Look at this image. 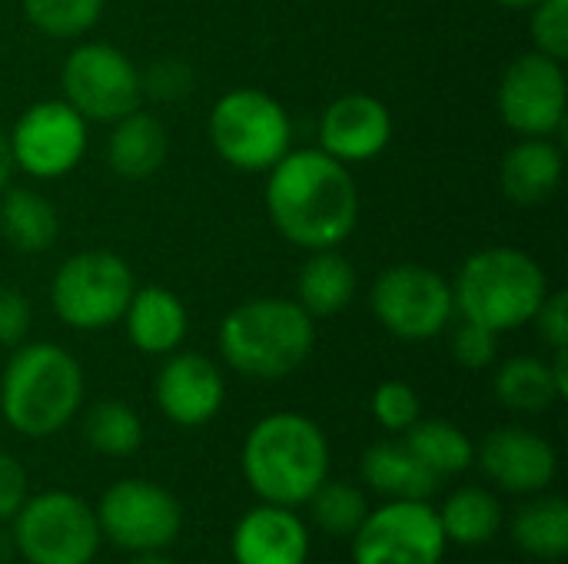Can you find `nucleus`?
I'll list each match as a JSON object with an SVG mask.
<instances>
[{
    "label": "nucleus",
    "instance_id": "412c9836",
    "mask_svg": "<svg viewBox=\"0 0 568 564\" xmlns=\"http://www.w3.org/2000/svg\"><path fill=\"white\" fill-rule=\"evenodd\" d=\"M170 153V136L153 113L140 106L120 116L106 136V163L123 180H146L153 176Z\"/></svg>",
    "mask_w": 568,
    "mask_h": 564
},
{
    "label": "nucleus",
    "instance_id": "39448f33",
    "mask_svg": "<svg viewBox=\"0 0 568 564\" xmlns=\"http://www.w3.org/2000/svg\"><path fill=\"white\" fill-rule=\"evenodd\" d=\"M549 293L542 266L513 246H489L473 253L453 283L456 312L493 332H509L532 322Z\"/></svg>",
    "mask_w": 568,
    "mask_h": 564
},
{
    "label": "nucleus",
    "instance_id": "0eeeda50",
    "mask_svg": "<svg viewBox=\"0 0 568 564\" xmlns=\"http://www.w3.org/2000/svg\"><path fill=\"white\" fill-rule=\"evenodd\" d=\"M133 289V269L116 253L87 249L57 269L50 283V306L70 329L97 332L123 319Z\"/></svg>",
    "mask_w": 568,
    "mask_h": 564
},
{
    "label": "nucleus",
    "instance_id": "2eb2a0df",
    "mask_svg": "<svg viewBox=\"0 0 568 564\" xmlns=\"http://www.w3.org/2000/svg\"><path fill=\"white\" fill-rule=\"evenodd\" d=\"M476 459H479V469L489 475V482H496L503 492H513V495L546 492L559 469L556 449L539 432L523 429V425H503L489 432Z\"/></svg>",
    "mask_w": 568,
    "mask_h": 564
},
{
    "label": "nucleus",
    "instance_id": "58836bf2",
    "mask_svg": "<svg viewBox=\"0 0 568 564\" xmlns=\"http://www.w3.org/2000/svg\"><path fill=\"white\" fill-rule=\"evenodd\" d=\"M552 362H549V372H552V382H556V392L559 399L568 396V349H552Z\"/></svg>",
    "mask_w": 568,
    "mask_h": 564
},
{
    "label": "nucleus",
    "instance_id": "e433bc0d",
    "mask_svg": "<svg viewBox=\"0 0 568 564\" xmlns=\"http://www.w3.org/2000/svg\"><path fill=\"white\" fill-rule=\"evenodd\" d=\"M30 332V302L20 289L0 286V346H20Z\"/></svg>",
    "mask_w": 568,
    "mask_h": 564
},
{
    "label": "nucleus",
    "instance_id": "20e7f679",
    "mask_svg": "<svg viewBox=\"0 0 568 564\" xmlns=\"http://www.w3.org/2000/svg\"><path fill=\"white\" fill-rule=\"evenodd\" d=\"M83 402V369L57 342L20 346L0 379V412L7 425L30 439L60 432Z\"/></svg>",
    "mask_w": 568,
    "mask_h": 564
},
{
    "label": "nucleus",
    "instance_id": "423d86ee",
    "mask_svg": "<svg viewBox=\"0 0 568 564\" xmlns=\"http://www.w3.org/2000/svg\"><path fill=\"white\" fill-rule=\"evenodd\" d=\"M293 123L286 106L263 90H230L210 110V143L240 173H266L286 153Z\"/></svg>",
    "mask_w": 568,
    "mask_h": 564
},
{
    "label": "nucleus",
    "instance_id": "f03ea898",
    "mask_svg": "<svg viewBox=\"0 0 568 564\" xmlns=\"http://www.w3.org/2000/svg\"><path fill=\"white\" fill-rule=\"evenodd\" d=\"M243 475L270 505H303L329 475V442L300 412L260 419L243 442Z\"/></svg>",
    "mask_w": 568,
    "mask_h": 564
},
{
    "label": "nucleus",
    "instance_id": "4c0bfd02",
    "mask_svg": "<svg viewBox=\"0 0 568 564\" xmlns=\"http://www.w3.org/2000/svg\"><path fill=\"white\" fill-rule=\"evenodd\" d=\"M27 502V472L13 455L0 452V519H13Z\"/></svg>",
    "mask_w": 568,
    "mask_h": 564
},
{
    "label": "nucleus",
    "instance_id": "ea45409f",
    "mask_svg": "<svg viewBox=\"0 0 568 564\" xmlns=\"http://www.w3.org/2000/svg\"><path fill=\"white\" fill-rule=\"evenodd\" d=\"M10 170H13V156H10V143H7V136L0 133V189H7V180H10Z\"/></svg>",
    "mask_w": 568,
    "mask_h": 564
},
{
    "label": "nucleus",
    "instance_id": "473e14b6",
    "mask_svg": "<svg viewBox=\"0 0 568 564\" xmlns=\"http://www.w3.org/2000/svg\"><path fill=\"white\" fill-rule=\"evenodd\" d=\"M529 20V33L539 53L552 60L568 57V0H539Z\"/></svg>",
    "mask_w": 568,
    "mask_h": 564
},
{
    "label": "nucleus",
    "instance_id": "c85d7f7f",
    "mask_svg": "<svg viewBox=\"0 0 568 564\" xmlns=\"http://www.w3.org/2000/svg\"><path fill=\"white\" fill-rule=\"evenodd\" d=\"M83 435L93 452L110 455V459H126L140 449L143 442V422L140 416L120 402V399H103L87 412Z\"/></svg>",
    "mask_w": 568,
    "mask_h": 564
},
{
    "label": "nucleus",
    "instance_id": "c756f323",
    "mask_svg": "<svg viewBox=\"0 0 568 564\" xmlns=\"http://www.w3.org/2000/svg\"><path fill=\"white\" fill-rule=\"evenodd\" d=\"M106 0H23V17L33 30L53 40H73L97 27Z\"/></svg>",
    "mask_w": 568,
    "mask_h": 564
},
{
    "label": "nucleus",
    "instance_id": "5701e85b",
    "mask_svg": "<svg viewBox=\"0 0 568 564\" xmlns=\"http://www.w3.org/2000/svg\"><path fill=\"white\" fill-rule=\"evenodd\" d=\"M363 479L386 499H429L439 489V475L429 472L406 442H376L363 455Z\"/></svg>",
    "mask_w": 568,
    "mask_h": 564
},
{
    "label": "nucleus",
    "instance_id": "4468645a",
    "mask_svg": "<svg viewBox=\"0 0 568 564\" xmlns=\"http://www.w3.org/2000/svg\"><path fill=\"white\" fill-rule=\"evenodd\" d=\"M566 96L562 60L529 50L499 80V116L519 136H552L566 123Z\"/></svg>",
    "mask_w": 568,
    "mask_h": 564
},
{
    "label": "nucleus",
    "instance_id": "9b49d317",
    "mask_svg": "<svg viewBox=\"0 0 568 564\" xmlns=\"http://www.w3.org/2000/svg\"><path fill=\"white\" fill-rule=\"evenodd\" d=\"M446 535L426 499H389L353 532V564H443Z\"/></svg>",
    "mask_w": 568,
    "mask_h": 564
},
{
    "label": "nucleus",
    "instance_id": "1a4fd4ad",
    "mask_svg": "<svg viewBox=\"0 0 568 564\" xmlns=\"http://www.w3.org/2000/svg\"><path fill=\"white\" fill-rule=\"evenodd\" d=\"M369 309L376 322L406 342H426L439 336L453 316V283L423 263H399L379 273L369 293Z\"/></svg>",
    "mask_w": 568,
    "mask_h": 564
},
{
    "label": "nucleus",
    "instance_id": "79ce46f5",
    "mask_svg": "<svg viewBox=\"0 0 568 564\" xmlns=\"http://www.w3.org/2000/svg\"><path fill=\"white\" fill-rule=\"evenodd\" d=\"M496 3H503V7H509V10H529V7H536L539 0H496Z\"/></svg>",
    "mask_w": 568,
    "mask_h": 564
},
{
    "label": "nucleus",
    "instance_id": "b1692460",
    "mask_svg": "<svg viewBox=\"0 0 568 564\" xmlns=\"http://www.w3.org/2000/svg\"><path fill=\"white\" fill-rule=\"evenodd\" d=\"M0 233L20 253H47L60 236V216L37 189L10 186L0 199Z\"/></svg>",
    "mask_w": 568,
    "mask_h": 564
},
{
    "label": "nucleus",
    "instance_id": "aec40b11",
    "mask_svg": "<svg viewBox=\"0 0 568 564\" xmlns=\"http://www.w3.org/2000/svg\"><path fill=\"white\" fill-rule=\"evenodd\" d=\"M499 180L513 203L536 206L549 199L562 183V150L549 136H523L506 150Z\"/></svg>",
    "mask_w": 568,
    "mask_h": 564
},
{
    "label": "nucleus",
    "instance_id": "393cba45",
    "mask_svg": "<svg viewBox=\"0 0 568 564\" xmlns=\"http://www.w3.org/2000/svg\"><path fill=\"white\" fill-rule=\"evenodd\" d=\"M516 545L542 562H556L568 555V505L559 495L536 499L519 509L513 522Z\"/></svg>",
    "mask_w": 568,
    "mask_h": 564
},
{
    "label": "nucleus",
    "instance_id": "f257e3e1",
    "mask_svg": "<svg viewBox=\"0 0 568 564\" xmlns=\"http://www.w3.org/2000/svg\"><path fill=\"white\" fill-rule=\"evenodd\" d=\"M266 173V213L286 243L310 253L336 249L356 229L359 189L346 163L323 150H296Z\"/></svg>",
    "mask_w": 568,
    "mask_h": 564
},
{
    "label": "nucleus",
    "instance_id": "72a5a7b5",
    "mask_svg": "<svg viewBox=\"0 0 568 564\" xmlns=\"http://www.w3.org/2000/svg\"><path fill=\"white\" fill-rule=\"evenodd\" d=\"M499 352V332L463 319L453 332V359L466 369H486L496 362Z\"/></svg>",
    "mask_w": 568,
    "mask_h": 564
},
{
    "label": "nucleus",
    "instance_id": "9d476101",
    "mask_svg": "<svg viewBox=\"0 0 568 564\" xmlns=\"http://www.w3.org/2000/svg\"><path fill=\"white\" fill-rule=\"evenodd\" d=\"M63 100L87 123H116L143 100L136 63L113 43H80L70 50L60 70Z\"/></svg>",
    "mask_w": 568,
    "mask_h": 564
},
{
    "label": "nucleus",
    "instance_id": "f8f14e48",
    "mask_svg": "<svg viewBox=\"0 0 568 564\" xmlns=\"http://www.w3.org/2000/svg\"><path fill=\"white\" fill-rule=\"evenodd\" d=\"M97 525L100 535H106L116 548L143 555L176 542L183 529V512L163 485L146 479H123L103 492Z\"/></svg>",
    "mask_w": 568,
    "mask_h": 564
},
{
    "label": "nucleus",
    "instance_id": "6e6552de",
    "mask_svg": "<svg viewBox=\"0 0 568 564\" xmlns=\"http://www.w3.org/2000/svg\"><path fill=\"white\" fill-rule=\"evenodd\" d=\"M100 539L97 512L70 492H40L13 515V545L27 564H90Z\"/></svg>",
    "mask_w": 568,
    "mask_h": 564
},
{
    "label": "nucleus",
    "instance_id": "6ab92c4d",
    "mask_svg": "<svg viewBox=\"0 0 568 564\" xmlns=\"http://www.w3.org/2000/svg\"><path fill=\"white\" fill-rule=\"evenodd\" d=\"M123 322L130 342L146 356H170L186 339V306L166 286L133 289Z\"/></svg>",
    "mask_w": 568,
    "mask_h": 564
},
{
    "label": "nucleus",
    "instance_id": "cd10ccee",
    "mask_svg": "<svg viewBox=\"0 0 568 564\" xmlns=\"http://www.w3.org/2000/svg\"><path fill=\"white\" fill-rule=\"evenodd\" d=\"M496 399L513 412H542L559 402L549 362L536 356H516L496 372Z\"/></svg>",
    "mask_w": 568,
    "mask_h": 564
},
{
    "label": "nucleus",
    "instance_id": "f704fd0d",
    "mask_svg": "<svg viewBox=\"0 0 568 564\" xmlns=\"http://www.w3.org/2000/svg\"><path fill=\"white\" fill-rule=\"evenodd\" d=\"M140 83H143V93H150L156 100H180L190 93L193 73L183 60L166 57V60H156L146 73H140Z\"/></svg>",
    "mask_w": 568,
    "mask_h": 564
},
{
    "label": "nucleus",
    "instance_id": "a878e982",
    "mask_svg": "<svg viewBox=\"0 0 568 564\" xmlns=\"http://www.w3.org/2000/svg\"><path fill=\"white\" fill-rule=\"evenodd\" d=\"M406 449L439 479L459 475L476 462V449L463 429H456L446 419H419L416 425L406 429Z\"/></svg>",
    "mask_w": 568,
    "mask_h": 564
},
{
    "label": "nucleus",
    "instance_id": "c9c22d12",
    "mask_svg": "<svg viewBox=\"0 0 568 564\" xmlns=\"http://www.w3.org/2000/svg\"><path fill=\"white\" fill-rule=\"evenodd\" d=\"M532 322L549 349H568V293H546Z\"/></svg>",
    "mask_w": 568,
    "mask_h": 564
},
{
    "label": "nucleus",
    "instance_id": "7c9ffc66",
    "mask_svg": "<svg viewBox=\"0 0 568 564\" xmlns=\"http://www.w3.org/2000/svg\"><path fill=\"white\" fill-rule=\"evenodd\" d=\"M310 509H313V522L329 535H353L366 519L363 492L346 482H323L310 495Z\"/></svg>",
    "mask_w": 568,
    "mask_h": 564
},
{
    "label": "nucleus",
    "instance_id": "a19ab883",
    "mask_svg": "<svg viewBox=\"0 0 568 564\" xmlns=\"http://www.w3.org/2000/svg\"><path fill=\"white\" fill-rule=\"evenodd\" d=\"M133 564H173L170 558H163L160 552H143V555H136V562Z\"/></svg>",
    "mask_w": 568,
    "mask_h": 564
},
{
    "label": "nucleus",
    "instance_id": "7ed1b4c3",
    "mask_svg": "<svg viewBox=\"0 0 568 564\" xmlns=\"http://www.w3.org/2000/svg\"><path fill=\"white\" fill-rule=\"evenodd\" d=\"M220 352L230 369L250 379L293 376L316 346V322L296 299L260 296L240 302L220 322Z\"/></svg>",
    "mask_w": 568,
    "mask_h": 564
},
{
    "label": "nucleus",
    "instance_id": "dca6fc26",
    "mask_svg": "<svg viewBox=\"0 0 568 564\" xmlns=\"http://www.w3.org/2000/svg\"><path fill=\"white\" fill-rule=\"evenodd\" d=\"M393 140V116L383 100L369 93H346L320 116V150L339 163H366Z\"/></svg>",
    "mask_w": 568,
    "mask_h": 564
},
{
    "label": "nucleus",
    "instance_id": "bb28decb",
    "mask_svg": "<svg viewBox=\"0 0 568 564\" xmlns=\"http://www.w3.org/2000/svg\"><path fill=\"white\" fill-rule=\"evenodd\" d=\"M439 525L446 542L469 545V548L486 545L503 529V505L486 489H459L456 495L446 499L439 512Z\"/></svg>",
    "mask_w": 568,
    "mask_h": 564
},
{
    "label": "nucleus",
    "instance_id": "4be33fe9",
    "mask_svg": "<svg viewBox=\"0 0 568 564\" xmlns=\"http://www.w3.org/2000/svg\"><path fill=\"white\" fill-rule=\"evenodd\" d=\"M356 296V269L336 249H313L296 276V302L313 316L326 319L343 312Z\"/></svg>",
    "mask_w": 568,
    "mask_h": 564
},
{
    "label": "nucleus",
    "instance_id": "f3484780",
    "mask_svg": "<svg viewBox=\"0 0 568 564\" xmlns=\"http://www.w3.org/2000/svg\"><path fill=\"white\" fill-rule=\"evenodd\" d=\"M223 399L226 386L216 362L196 352H170L156 376V406L170 422L183 429L206 425L223 409Z\"/></svg>",
    "mask_w": 568,
    "mask_h": 564
},
{
    "label": "nucleus",
    "instance_id": "ddd939ff",
    "mask_svg": "<svg viewBox=\"0 0 568 564\" xmlns=\"http://www.w3.org/2000/svg\"><path fill=\"white\" fill-rule=\"evenodd\" d=\"M7 143L13 166L27 176L60 180L83 160L87 120L67 100H40L17 116Z\"/></svg>",
    "mask_w": 568,
    "mask_h": 564
},
{
    "label": "nucleus",
    "instance_id": "a211bd4d",
    "mask_svg": "<svg viewBox=\"0 0 568 564\" xmlns=\"http://www.w3.org/2000/svg\"><path fill=\"white\" fill-rule=\"evenodd\" d=\"M233 558L236 564H306L310 532L290 509L266 502L236 522Z\"/></svg>",
    "mask_w": 568,
    "mask_h": 564
},
{
    "label": "nucleus",
    "instance_id": "2f4dec72",
    "mask_svg": "<svg viewBox=\"0 0 568 564\" xmlns=\"http://www.w3.org/2000/svg\"><path fill=\"white\" fill-rule=\"evenodd\" d=\"M373 419L386 429V432H406L409 425L419 422V396L409 382H399V379H389L383 386H376L373 392Z\"/></svg>",
    "mask_w": 568,
    "mask_h": 564
}]
</instances>
